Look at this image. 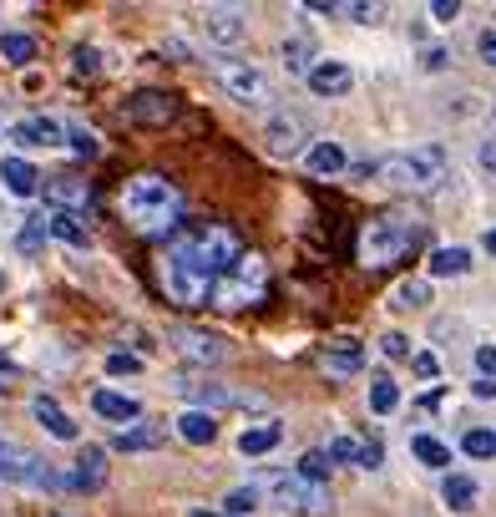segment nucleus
Listing matches in <instances>:
<instances>
[{"instance_id": "obj_10", "label": "nucleus", "mask_w": 496, "mask_h": 517, "mask_svg": "<svg viewBox=\"0 0 496 517\" xmlns=\"http://www.w3.org/2000/svg\"><path fill=\"white\" fill-rule=\"evenodd\" d=\"M6 137H11L16 147H61V142H66V122H56V117L36 112V117H21Z\"/></svg>"}, {"instance_id": "obj_45", "label": "nucleus", "mask_w": 496, "mask_h": 517, "mask_svg": "<svg viewBox=\"0 0 496 517\" xmlns=\"http://www.w3.org/2000/svg\"><path fill=\"white\" fill-rule=\"evenodd\" d=\"M476 51H481V61H486V66H496V26H486V31L476 36Z\"/></svg>"}, {"instance_id": "obj_5", "label": "nucleus", "mask_w": 496, "mask_h": 517, "mask_svg": "<svg viewBox=\"0 0 496 517\" xmlns=\"http://www.w3.org/2000/svg\"><path fill=\"white\" fill-rule=\"evenodd\" d=\"M264 294H269V269H264V259L248 254L213 284L208 305L213 310H254V305H264Z\"/></svg>"}, {"instance_id": "obj_21", "label": "nucleus", "mask_w": 496, "mask_h": 517, "mask_svg": "<svg viewBox=\"0 0 496 517\" xmlns=\"http://www.w3.org/2000/svg\"><path fill=\"white\" fill-rule=\"evenodd\" d=\"M31 416H36V421H41L56 441H76V421L61 411V401H56V396H46V391H41V396L31 401Z\"/></svg>"}, {"instance_id": "obj_55", "label": "nucleus", "mask_w": 496, "mask_h": 517, "mask_svg": "<svg viewBox=\"0 0 496 517\" xmlns=\"http://www.w3.org/2000/svg\"><path fill=\"white\" fill-rule=\"evenodd\" d=\"M0 391H6V386H0Z\"/></svg>"}, {"instance_id": "obj_33", "label": "nucleus", "mask_w": 496, "mask_h": 517, "mask_svg": "<svg viewBox=\"0 0 496 517\" xmlns=\"http://www.w3.org/2000/svg\"><path fill=\"white\" fill-rule=\"evenodd\" d=\"M314 61H319V56H314V41H309V36H289V41H284V66H289V71H304V77H309Z\"/></svg>"}, {"instance_id": "obj_42", "label": "nucleus", "mask_w": 496, "mask_h": 517, "mask_svg": "<svg viewBox=\"0 0 496 517\" xmlns=\"http://www.w3.org/2000/svg\"><path fill=\"white\" fill-rule=\"evenodd\" d=\"M380 350H385V355H390V360H410V340H405V335H400V330H390V335H385V340H380Z\"/></svg>"}, {"instance_id": "obj_34", "label": "nucleus", "mask_w": 496, "mask_h": 517, "mask_svg": "<svg viewBox=\"0 0 496 517\" xmlns=\"http://www.w3.org/2000/svg\"><path fill=\"white\" fill-rule=\"evenodd\" d=\"M461 452H466V457H476V462L496 457V431H486V426H471V431L461 436Z\"/></svg>"}, {"instance_id": "obj_28", "label": "nucleus", "mask_w": 496, "mask_h": 517, "mask_svg": "<svg viewBox=\"0 0 496 517\" xmlns=\"http://www.w3.org/2000/svg\"><path fill=\"white\" fill-rule=\"evenodd\" d=\"M46 239H61L71 249H87V224L76 213H46Z\"/></svg>"}, {"instance_id": "obj_37", "label": "nucleus", "mask_w": 496, "mask_h": 517, "mask_svg": "<svg viewBox=\"0 0 496 517\" xmlns=\"http://www.w3.org/2000/svg\"><path fill=\"white\" fill-rule=\"evenodd\" d=\"M26 457H31V452H21L16 441L0 436V482H16V472L26 467Z\"/></svg>"}, {"instance_id": "obj_12", "label": "nucleus", "mask_w": 496, "mask_h": 517, "mask_svg": "<svg viewBox=\"0 0 496 517\" xmlns=\"http://www.w3.org/2000/svg\"><path fill=\"white\" fill-rule=\"evenodd\" d=\"M304 82H309L314 97H345V92L355 87V71H350L345 61H324V56H319V61L309 66Z\"/></svg>"}, {"instance_id": "obj_22", "label": "nucleus", "mask_w": 496, "mask_h": 517, "mask_svg": "<svg viewBox=\"0 0 496 517\" xmlns=\"http://www.w3.org/2000/svg\"><path fill=\"white\" fill-rule=\"evenodd\" d=\"M284 441V426L279 421H259V426H243L238 431V452L243 457H264V452H274Z\"/></svg>"}, {"instance_id": "obj_2", "label": "nucleus", "mask_w": 496, "mask_h": 517, "mask_svg": "<svg viewBox=\"0 0 496 517\" xmlns=\"http://www.w3.org/2000/svg\"><path fill=\"white\" fill-rule=\"evenodd\" d=\"M157 279H162V289H168V300L183 305V310H203L208 294H213V284H218V279L208 274V264L193 254V244H188L183 229L168 239V254H162V264H157Z\"/></svg>"}, {"instance_id": "obj_14", "label": "nucleus", "mask_w": 496, "mask_h": 517, "mask_svg": "<svg viewBox=\"0 0 496 517\" xmlns=\"http://www.w3.org/2000/svg\"><path fill=\"white\" fill-rule=\"evenodd\" d=\"M168 340H173L183 355H193V360H223V355H228V340H223V335H208V330H188V325H178Z\"/></svg>"}, {"instance_id": "obj_47", "label": "nucleus", "mask_w": 496, "mask_h": 517, "mask_svg": "<svg viewBox=\"0 0 496 517\" xmlns=\"http://www.w3.org/2000/svg\"><path fill=\"white\" fill-rule=\"evenodd\" d=\"M446 61H451V51H446V46H431V51L421 56V66H426V71H441Z\"/></svg>"}, {"instance_id": "obj_4", "label": "nucleus", "mask_w": 496, "mask_h": 517, "mask_svg": "<svg viewBox=\"0 0 496 517\" xmlns=\"http://www.w3.org/2000/svg\"><path fill=\"white\" fill-rule=\"evenodd\" d=\"M446 173V147L441 142H421V147H410V153H390L375 163V178L385 188H405V193H426L436 188Z\"/></svg>"}, {"instance_id": "obj_41", "label": "nucleus", "mask_w": 496, "mask_h": 517, "mask_svg": "<svg viewBox=\"0 0 496 517\" xmlns=\"http://www.w3.org/2000/svg\"><path fill=\"white\" fill-rule=\"evenodd\" d=\"M137 371H142V355H127V350L107 355V376H137Z\"/></svg>"}, {"instance_id": "obj_24", "label": "nucleus", "mask_w": 496, "mask_h": 517, "mask_svg": "<svg viewBox=\"0 0 496 517\" xmlns=\"http://www.w3.org/2000/svg\"><path fill=\"white\" fill-rule=\"evenodd\" d=\"M173 426H178V436L188 441V447H208V441L218 436V416H213V411H198V406L183 411Z\"/></svg>"}, {"instance_id": "obj_11", "label": "nucleus", "mask_w": 496, "mask_h": 517, "mask_svg": "<svg viewBox=\"0 0 496 517\" xmlns=\"http://www.w3.org/2000/svg\"><path fill=\"white\" fill-rule=\"evenodd\" d=\"M178 396H188V401H198V411H218V406H264V396H254V391H233V386H173Z\"/></svg>"}, {"instance_id": "obj_32", "label": "nucleus", "mask_w": 496, "mask_h": 517, "mask_svg": "<svg viewBox=\"0 0 496 517\" xmlns=\"http://www.w3.org/2000/svg\"><path fill=\"white\" fill-rule=\"evenodd\" d=\"M395 406H400V386H395L385 371H375V376H370V411H375V416H390Z\"/></svg>"}, {"instance_id": "obj_1", "label": "nucleus", "mask_w": 496, "mask_h": 517, "mask_svg": "<svg viewBox=\"0 0 496 517\" xmlns=\"http://www.w3.org/2000/svg\"><path fill=\"white\" fill-rule=\"evenodd\" d=\"M122 213L127 224L147 239H173L183 229V193L162 173H137L122 183Z\"/></svg>"}, {"instance_id": "obj_13", "label": "nucleus", "mask_w": 496, "mask_h": 517, "mask_svg": "<svg viewBox=\"0 0 496 517\" xmlns=\"http://www.w3.org/2000/svg\"><path fill=\"white\" fill-rule=\"evenodd\" d=\"M46 203H51V213H76V208H92V203H97V193H92V183L51 178V183H46Z\"/></svg>"}, {"instance_id": "obj_7", "label": "nucleus", "mask_w": 496, "mask_h": 517, "mask_svg": "<svg viewBox=\"0 0 496 517\" xmlns=\"http://www.w3.org/2000/svg\"><path fill=\"white\" fill-rule=\"evenodd\" d=\"M324 452H329V462H340V467H365V472L385 467V447H380V441H360L350 431H329L324 436Z\"/></svg>"}, {"instance_id": "obj_3", "label": "nucleus", "mask_w": 496, "mask_h": 517, "mask_svg": "<svg viewBox=\"0 0 496 517\" xmlns=\"http://www.w3.org/2000/svg\"><path fill=\"white\" fill-rule=\"evenodd\" d=\"M421 239H426V224H416V218H405V213H380V218H370V224L360 229L355 259L365 269H390L405 254H416Z\"/></svg>"}, {"instance_id": "obj_9", "label": "nucleus", "mask_w": 496, "mask_h": 517, "mask_svg": "<svg viewBox=\"0 0 496 517\" xmlns=\"http://www.w3.org/2000/svg\"><path fill=\"white\" fill-rule=\"evenodd\" d=\"M319 365H324L329 376H360L365 371V345L355 335H335L319 350Z\"/></svg>"}, {"instance_id": "obj_39", "label": "nucleus", "mask_w": 496, "mask_h": 517, "mask_svg": "<svg viewBox=\"0 0 496 517\" xmlns=\"http://www.w3.org/2000/svg\"><path fill=\"white\" fill-rule=\"evenodd\" d=\"M71 71H76V77H102V56L92 46H76L71 51Z\"/></svg>"}, {"instance_id": "obj_18", "label": "nucleus", "mask_w": 496, "mask_h": 517, "mask_svg": "<svg viewBox=\"0 0 496 517\" xmlns=\"http://www.w3.org/2000/svg\"><path fill=\"white\" fill-rule=\"evenodd\" d=\"M162 441H168V426H152V421H132L112 436V447L117 452H157Z\"/></svg>"}, {"instance_id": "obj_31", "label": "nucleus", "mask_w": 496, "mask_h": 517, "mask_svg": "<svg viewBox=\"0 0 496 517\" xmlns=\"http://www.w3.org/2000/svg\"><path fill=\"white\" fill-rule=\"evenodd\" d=\"M31 56H36V36H26V31H0V61L26 66Z\"/></svg>"}, {"instance_id": "obj_48", "label": "nucleus", "mask_w": 496, "mask_h": 517, "mask_svg": "<svg viewBox=\"0 0 496 517\" xmlns=\"http://www.w3.org/2000/svg\"><path fill=\"white\" fill-rule=\"evenodd\" d=\"M431 16H436V21H456V16H461V6H456V0H436Z\"/></svg>"}, {"instance_id": "obj_16", "label": "nucleus", "mask_w": 496, "mask_h": 517, "mask_svg": "<svg viewBox=\"0 0 496 517\" xmlns=\"http://www.w3.org/2000/svg\"><path fill=\"white\" fill-rule=\"evenodd\" d=\"M173 112H178V102H173L168 92H152V87H147V92L127 97V117H132V122H147V127H157V122H168Z\"/></svg>"}, {"instance_id": "obj_35", "label": "nucleus", "mask_w": 496, "mask_h": 517, "mask_svg": "<svg viewBox=\"0 0 496 517\" xmlns=\"http://www.w3.org/2000/svg\"><path fill=\"white\" fill-rule=\"evenodd\" d=\"M66 147H71L76 158H87V163H92V158H102V137H97V132H87V127H66Z\"/></svg>"}, {"instance_id": "obj_26", "label": "nucleus", "mask_w": 496, "mask_h": 517, "mask_svg": "<svg viewBox=\"0 0 496 517\" xmlns=\"http://www.w3.org/2000/svg\"><path fill=\"white\" fill-rule=\"evenodd\" d=\"M441 497H446V507H451V512H476V502H481V487H476V477H466V472H451V477L441 482Z\"/></svg>"}, {"instance_id": "obj_19", "label": "nucleus", "mask_w": 496, "mask_h": 517, "mask_svg": "<svg viewBox=\"0 0 496 517\" xmlns=\"http://www.w3.org/2000/svg\"><path fill=\"white\" fill-rule=\"evenodd\" d=\"M269 147L279 158H289V153H299V142H304V117H294V112H274L269 117Z\"/></svg>"}, {"instance_id": "obj_46", "label": "nucleus", "mask_w": 496, "mask_h": 517, "mask_svg": "<svg viewBox=\"0 0 496 517\" xmlns=\"http://www.w3.org/2000/svg\"><path fill=\"white\" fill-rule=\"evenodd\" d=\"M410 365H416V376H426V381H431V376L441 371V360H436V355H426V350H421L416 360H410Z\"/></svg>"}, {"instance_id": "obj_17", "label": "nucleus", "mask_w": 496, "mask_h": 517, "mask_svg": "<svg viewBox=\"0 0 496 517\" xmlns=\"http://www.w3.org/2000/svg\"><path fill=\"white\" fill-rule=\"evenodd\" d=\"M203 31H208V41H218V46H238V41L248 36V21H243V11L218 6V11L203 16Z\"/></svg>"}, {"instance_id": "obj_15", "label": "nucleus", "mask_w": 496, "mask_h": 517, "mask_svg": "<svg viewBox=\"0 0 496 517\" xmlns=\"http://www.w3.org/2000/svg\"><path fill=\"white\" fill-rule=\"evenodd\" d=\"M107 482V452L102 447H87V452H81V462L66 472V487L71 492H97Z\"/></svg>"}, {"instance_id": "obj_53", "label": "nucleus", "mask_w": 496, "mask_h": 517, "mask_svg": "<svg viewBox=\"0 0 496 517\" xmlns=\"http://www.w3.org/2000/svg\"><path fill=\"white\" fill-rule=\"evenodd\" d=\"M0 289H6V269H0Z\"/></svg>"}, {"instance_id": "obj_25", "label": "nucleus", "mask_w": 496, "mask_h": 517, "mask_svg": "<svg viewBox=\"0 0 496 517\" xmlns=\"http://www.w3.org/2000/svg\"><path fill=\"white\" fill-rule=\"evenodd\" d=\"M0 183H6L16 198H31L41 188V173L26 163V158H0Z\"/></svg>"}, {"instance_id": "obj_43", "label": "nucleus", "mask_w": 496, "mask_h": 517, "mask_svg": "<svg viewBox=\"0 0 496 517\" xmlns=\"http://www.w3.org/2000/svg\"><path fill=\"white\" fill-rule=\"evenodd\" d=\"M476 371H481V381H496V345L476 350Z\"/></svg>"}, {"instance_id": "obj_6", "label": "nucleus", "mask_w": 496, "mask_h": 517, "mask_svg": "<svg viewBox=\"0 0 496 517\" xmlns=\"http://www.w3.org/2000/svg\"><path fill=\"white\" fill-rule=\"evenodd\" d=\"M274 502L284 512H299V517H329L335 512V492H329V482H304L299 472L274 482Z\"/></svg>"}, {"instance_id": "obj_27", "label": "nucleus", "mask_w": 496, "mask_h": 517, "mask_svg": "<svg viewBox=\"0 0 496 517\" xmlns=\"http://www.w3.org/2000/svg\"><path fill=\"white\" fill-rule=\"evenodd\" d=\"M426 305H431V284H426V279H400V284L390 289V310H400V315L426 310Z\"/></svg>"}, {"instance_id": "obj_36", "label": "nucleus", "mask_w": 496, "mask_h": 517, "mask_svg": "<svg viewBox=\"0 0 496 517\" xmlns=\"http://www.w3.org/2000/svg\"><path fill=\"white\" fill-rule=\"evenodd\" d=\"M254 507H259V487H233V492L223 497V512H228V517H254Z\"/></svg>"}, {"instance_id": "obj_51", "label": "nucleus", "mask_w": 496, "mask_h": 517, "mask_svg": "<svg viewBox=\"0 0 496 517\" xmlns=\"http://www.w3.org/2000/svg\"><path fill=\"white\" fill-rule=\"evenodd\" d=\"M481 244H486V254H496V229H486V239H481Z\"/></svg>"}, {"instance_id": "obj_50", "label": "nucleus", "mask_w": 496, "mask_h": 517, "mask_svg": "<svg viewBox=\"0 0 496 517\" xmlns=\"http://www.w3.org/2000/svg\"><path fill=\"white\" fill-rule=\"evenodd\" d=\"M481 168L496 173V142H481Z\"/></svg>"}, {"instance_id": "obj_23", "label": "nucleus", "mask_w": 496, "mask_h": 517, "mask_svg": "<svg viewBox=\"0 0 496 517\" xmlns=\"http://www.w3.org/2000/svg\"><path fill=\"white\" fill-rule=\"evenodd\" d=\"M304 168H309L314 178H335V173H345V168H350V158H345V147H340V142H314V147H309V158H304Z\"/></svg>"}, {"instance_id": "obj_44", "label": "nucleus", "mask_w": 496, "mask_h": 517, "mask_svg": "<svg viewBox=\"0 0 496 517\" xmlns=\"http://www.w3.org/2000/svg\"><path fill=\"white\" fill-rule=\"evenodd\" d=\"M345 16H350V21H360V26H375V21L385 16V6H345Z\"/></svg>"}, {"instance_id": "obj_30", "label": "nucleus", "mask_w": 496, "mask_h": 517, "mask_svg": "<svg viewBox=\"0 0 496 517\" xmlns=\"http://www.w3.org/2000/svg\"><path fill=\"white\" fill-rule=\"evenodd\" d=\"M466 269H471V249H461V244L431 249V274H436V279H461Z\"/></svg>"}, {"instance_id": "obj_52", "label": "nucleus", "mask_w": 496, "mask_h": 517, "mask_svg": "<svg viewBox=\"0 0 496 517\" xmlns=\"http://www.w3.org/2000/svg\"><path fill=\"white\" fill-rule=\"evenodd\" d=\"M0 371H6V376H11V371H16V360H11V355H0Z\"/></svg>"}, {"instance_id": "obj_29", "label": "nucleus", "mask_w": 496, "mask_h": 517, "mask_svg": "<svg viewBox=\"0 0 496 517\" xmlns=\"http://www.w3.org/2000/svg\"><path fill=\"white\" fill-rule=\"evenodd\" d=\"M410 452H416L421 467H436V472L451 467V447H446V441H436L431 431H416V436H410Z\"/></svg>"}, {"instance_id": "obj_38", "label": "nucleus", "mask_w": 496, "mask_h": 517, "mask_svg": "<svg viewBox=\"0 0 496 517\" xmlns=\"http://www.w3.org/2000/svg\"><path fill=\"white\" fill-rule=\"evenodd\" d=\"M329 467H335V462H329V452L299 457V477H304V482H329Z\"/></svg>"}, {"instance_id": "obj_8", "label": "nucleus", "mask_w": 496, "mask_h": 517, "mask_svg": "<svg viewBox=\"0 0 496 517\" xmlns=\"http://www.w3.org/2000/svg\"><path fill=\"white\" fill-rule=\"evenodd\" d=\"M213 71L238 102H269V82H264V71L254 61H218Z\"/></svg>"}, {"instance_id": "obj_40", "label": "nucleus", "mask_w": 496, "mask_h": 517, "mask_svg": "<svg viewBox=\"0 0 496 517\" xmlns=\"http://www.w3.org/2000/svg\"><path fill=\"white\" fill-rule=\"evenodd\" d=\"M41 244H46V218H31V224L21 229V239H16V249H21V254H36Z\"/></svg>"}, {"instance_id": "obj_49", "label": "nucleus", "mask_w": 496, "mask_h": 517, "mask_svg": "<svg viewBox=\"0 0 496 517\" xmlns=\"http://www.w3.org/2000/svg\"><path fill=\"white\" fill-rule=\"evenodd\" d=\"M471 396H476V401H496V381H476Z\"/></svg>"}, {"instance_id": "obj_54", "label": "nucleus", "mask_w": 496, "mask_h": 517, "mask_svg": "<svg viewBox=\"0 0 496 517\" xmlns=\"http://www.w3.org/2000/svg\"><path fill=\"white\" fill-rule=\"evenodd\" d=\"M51 517H71V512H51Z\"/></svg>"}, {"instance_id": "obj_20", "label": "nucleus", "mask_w": 496, "mask_h": 517, "mask_svg": "<svg viewBox=\"0 0 496 517\" xmlns=\"http://www.w3.org/2000/svg\"><path fill=\"white\" fill-rule=\"evenodd\" d=\"M92 411L97 416H107V421H137L142 416V406H137V396H127V391H112V386H102V391H92Z\"/></svg>"}]
</instances>
